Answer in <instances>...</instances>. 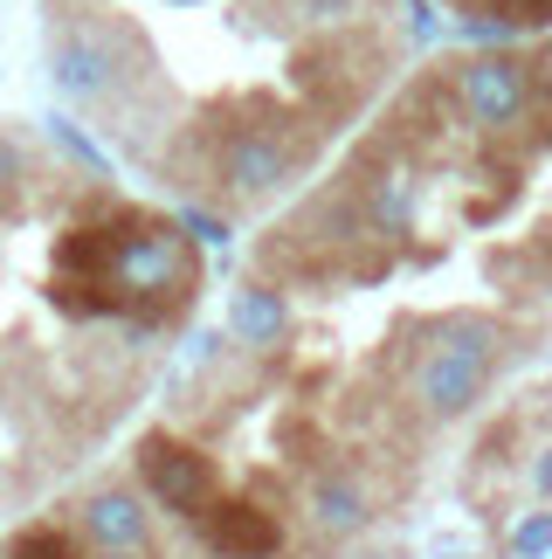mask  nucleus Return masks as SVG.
I'll list each match as a JSON object with an SVG mask.
<instances>
[{
  "mask_svg": "<svg viewBox=\"0 0 552 559\" xmlns=\"http://www.w3.org/2000/svg\"><path fill=\"white\" fill-rule=\"evenodd\" d=\"M0 174H8V180L21 174V145H8V139H0Z\"/></svg>",
  "mask_w": 552,
  "mask_h": 559,
  "instance_id": "2eb2a0df",
  "label": "nucleus"
},
{
  "mask_svg": "<svg viewBox=\"0 0 552 559\" xmlns=\"http://www.w3.org/2000/svg\"><path fill=\"white\" fill-rule=\"evenodd\" d=\"M194 532H201V546L215 559H276L284 552V525L249 498H215L194 519Z\"/></svg>",
  "mask_w": 552,
  "mask_h": 559,
  "instance_id": "7ed1b4c3",
  "label": "nucleus"
},
{
  "mask_svg": "<svg viewBox=\"0 0 552 559\" xmlns=\"http://www.w3.org/2000/svg\"><path fill=\"white\" fill-rule=\"evenodd\" d=\"M284 325H290V311H284V290L276 284H242L236 305H228V332H236L242 346H276Z\"/></svg>",
  "mask_w": 552,
  "mask_h": 559,
  "instance_id": "6e6552de",
  "label": "nucleus"
},
{
  "mask_svg": "<svg viewBox=\"0 0 552 559\" xmlns=\"http://www.w3.org/2000/svg\"><path fill=\"white\" fill-rule=\"evenodd\" d=\"M304 8H311V14H346L352 0H304Z\"/></svg>",
  "mask_w": 552,
  "mask_h": 559,
  "instance_id": "a211bd4d",
  "label": "nucleus"
},
{
  "mask_svg": "<svg viewBox=\"0 0 552 559\" xmlns=\"http://www.w3.org/2000/svg\"><path fill=\"white\" fill-rule=\"evenodd\" d=\"M49 139H56V145H62V153H70V159H83V166H91V174H104V153H97V145L76 132L70 118H49Z\"/></svg>",
  "mask_w": 552,
  "mask_h": 559,
  "instance_id": "f8f14e48",
  "label": "nucleus"
},
{
  "mask_svg": "<svg viewBox=\"0 0 552 559\" xmlns=\"http://www.w3.org/2000/svg\"><path fill=\"white\" fill-rule=\"evenodd\" d=\"M539 14H552V0H518V21H539Z\"/></svg>",
  "mask_w": 552,
  "mask_h": 559,
  "instance_id": "f3484780",
  "label": "nucleus"
},
{
  "mask_svg": "<svg viewBox=\"0 0 552 559\" xmlns=\"http://www.w3.org/2000/svg\"><path fill=\"white\" fill-rule=\"evenodd\" d=\"M483 380H491V359L483 353H456V346H435L415 373V401L429 407L435 421H456L483 401Z\"/></svg>",
  "mask_w": 552,
  "mask_h": 559,
  "instance_id": "20e7f679",
  "label": "nucleus"
},
{
  "mask_svg": "<svg viewBox=\"0 0 552 559\" xmlns=\"http://www.w3.org/2000/svg\"><path fill=\"white\" fill-rule=\"evenodd\" d=\"M456 91H463V111H470V124H483V132H504V124H518L525 104H532V76H525L518 56H477V62H463Z\"/></svg>",
  "mask_w": 552,
  "mask_h": 559,
  "instance_id": "f03ea898",
  "label": "nucleus"
},
{
  "mask_svg": "<svg viewBox=\"0 0 552 559\" xmlns=\"http://www.w3.org/2000/svg\"><path fill=\"white\" fill-rule=\"evenodd\" d=\"M367 207H373V222L387 228V235H400V228L415 222V180L408 174H380L373 193H367Z\"/></svg>",
  "mask_w": 552,
  "mask_h": 559,
  "instance_id": "9d476101",
  "label": "nucleus"
},
{
  "mask_svg": "<svg viewBox=\"0 0 552 559\" xmlns=\"http://www.w3.org/2000/svg\"><path fill=\"white\" fill-rule=\"evenodd\" d=\"M532 484H539V490H545V498H552V449H545V456L532 463Z\"/></svg>",
  "mask_w": 552,
  "mask_h": 559,
  "instance_id": "dca6fc26",
  "label": "nucleus"
},
{
  "mask_svg": "<svg viewBox=\"0 0 552 559\" xmlns=\"http://www.w3.org/2000/svg\"><path fill=\"white\" fill-rule=\"evenodd\" d=\"M297 174V153L276 132H236L221 145V180H228V193H249V201H256V193H276Z\"/></svg>",
  "mask_w": 552,
  "mask_h": 559,
  "instance_id": "39448f33",
  "label": "nucleus"
},
{
  "mask_svg": "<svg viewBox=\"0 0 552 559\" xmlns=\"http://www.w3.org/2000/svg\"><path fill=\"white\" fill-rule=\"evenodd\" d=\"M139 484L153 490V504H166L187 525H194L201 511L215 504V490H221L215 463H207L194 442H180V436H145L139 442Z\"/></svg>",
  "mask_w": 552,
  "mask_h": 559,
  "instance_id": "f257e3e1",
  "label": "nucleus"
},
{
  "mask_svg": "<svg viewBox=\"0 0 552 559\" xmlns=\"http://www.w3.org/2000/svg\"><path fill=\"white\" fill-rule=\"evenodd\" d=\"M91 559H145V552H91Z\"/></svg>",
  "mask_w": 552,
  "mask_h": 559,
  "instance_id": "6ab92c4d",
  "label": "nucleus"
},
{
  "mask_svg": "<svg viewBox=\"0 0 552 559\" xmlns=\"http://www.w3.org/2000/svg\"><path fill=\"white\" fill-rule=\"evenodd\" d=\"M83 532H91L97 552H145L153 546V519H145V504L132 490H97L83 504Z\"/></svg>",
  "mask_w": 552,
  "mask_h": 559,
  "instance_id": "423d86ee",
  "label": "nucleus"
},
{
  "mask_svg": "<svg viewBox=\"0 0 552 559\" xmlns=\"http://www.w3.org/2000/svg\"><path fill=\"white\" fill-rule=\"evenodd\" d=\"M408 14H415V35H435V8H429V0H408Z\"/></svg>",
  "mask_w": 552,
  "mask_h": 559,
  "instance_id": "4468645a",
  "label": "nucleus"
},
{
  "mask_svg": "<svg viewBox=\"0 0 552 559\" xmlns=\"http://www.w3.org/2000/svg\"><path fill=\"white\" fill-rule=\"evenodd\" d=\"M49 83L62 97H97L104 91V49L91 35H62L49 49Z\"/></svg>",
  "mask_w": 552,
  "mask_h": 559,
  "instance_id": "1a4fd4ad",
  "label": "nucleus"
},
{
  "mask_svg": "<svg viewBox=\"0 0 552 559\" xmlns=\"http://www.w3.org/2000/svg\"><path fill=\"white\" fill-rule=\"evenodd\" d=\"M180 228L194 235V242H207V249H221V242H228V222H215V214H201V207H187V214H180Z\"/></svg>",
  "mask_w": 552,
  "mask_h": 559,
  "instance_id": "ddd939ff",
  "label": "nucleus"
},
{
  "mask_svg": "<svg viewBox=\"0 0 552 559\" xmlns=\"http://www.w3.org/2000/svg\"><path fill=\"white\" fill-rule=\"evenodd\" d=\"M552 552V511H525L512 525V559H545Z\"/></svg>",
  "mask_w": 552,
  "mask_h": 559,
  "instance_id": "9b49d317",
  "label": "nucleus"
},
{
  "mask_svg": "<svg viewBox=\"0 0 552 559\" xmlns=\"http://www.w3.org/2000/svg\"><path fill=\"white\" fill-rule=\"evenodd\" d=\"M304 511H311V525L325 532V539H352V532H367V519H373L367 490H359L346 469H325V477H311Z\"/></svg>",
  "mask_w": 552,
  "mask_h": 559,
  "instance_id": "0eeeda50",
  "label": "nucleus"
}]
</instances>
